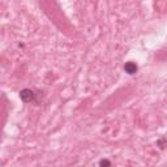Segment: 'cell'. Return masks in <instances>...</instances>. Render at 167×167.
Masks as SVG:
<instances>
[{"instance_id": "cell-1", "label": "cell", "mask_w": 167, "mask_h": 167, "mask_svg": "<svg viewBox=\"0 0 167 167\" xmlns=\"http://www.w3.org/2000/svg\"><path fill=\"white\" fill-rule=\"evenodd\" d=\"M20 98L24 101V102H32L35 99V93L30 89H24L20 93Z\"/></svg>"}, {"instance_id": "cell-2", "label": "cell", "mask_w": 167, "mask_h": 167, "mask_svg": "<svg viewBox=\"0 0 167 167\" xmlns=\"http://www.w3.org/2000/svg\"><path fill=\"white\" fill-rule=\"evenodd\" d=\"M124 69H125V72H127L128 75H135L139 68H137V65H136L135 63L128 61V63H125V65H124Z\"/></svg>"}, {"instance_id": "cell-3", "label": "cell", "mask_w": 167, "mask_h": 167, "mask_svg": "<svg viewBox=\"0 0 167 167\" xmlns=\"http://www.w3.org/2000/svg\"><path fill=\"white\" fill-rule=\"evenodd\" d=\"M99 165H101V166H111V162L106 161V159H102V161L99 162Z\"/></svg>"}]
</instances>
